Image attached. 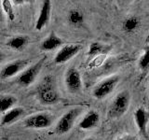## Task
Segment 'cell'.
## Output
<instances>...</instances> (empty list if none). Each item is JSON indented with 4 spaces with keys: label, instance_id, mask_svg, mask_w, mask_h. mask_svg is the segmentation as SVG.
Instances as JSON below:
<instances>
[{
    "label": "cell",
    "instance_id": "cell-18",
    "mask_svg": "<svg viewBox=\"0 0 149 140\" xmlns=\"http://www.w3.org/2000/svg\"><path fill=\"white\" fill-rule=\"evenodd\" d=\"M141 25V21L140 19L136 16H130L126 18L123 23H122V28L123 31L130 34V33H133L136 31L138 28Z\"/></svg>",
    "mask_w": 149,
    "mask_h": 140
},
{
    "label": "cell",
    "instance_id": "cell-25",
    "mask_svg": "<svg viewBox=\"0 0 149 140\" xmlns=\"http://www.w3.org/2000/svg\"><path fill=\"white\" fill-rule=\"evenodd\" d=\"M3 61H4V55L2 53H0V64H1Z\"/></svg>",
    "mask_w": 149,
    "mask_h": 140
},
{
    "label": "cell",
    "instance_id": "cell-3",
    "mask_svg": "<svg viewBox=\"0 0 149 140\" xmlns=\"http://www.w3.org/2000/svg\"><path fill=\"white\" fill-rule=\"evenodd\" d=\"M82 107H74L64 113L58 120L55 126V133L58 134H64L73 128L77 119L82 113Z\"/></svg>",
    "mask_w": 149,
    "mask_h": 140
},
{
    "label": "cell",
    "instance_id": "cell-8",
    "mask_svg": "<svg viewBox=\"0 0 149 140\" xmlns=\"http://www.w3.org/2000/svg\"><path fill=\"white\" fill-rule=\"evenodd\" d=\"M65 86L67 90L72 93H77L82 89V78L79 71L74 67L69 68L64 78Z\"/></svg>",
    "mask_w": 149,
    "mask_h": 140
},
{
    "label": "cell",
    "instance_id": "cell-23",
    "mask_svg": "<svg viewBox=\"0 0 149 140\" xmlns=\"http://www.w3.org/2000/svg\"><path fill=\"white\" fill-rule=\"evenodd\" d=\"M3 21V9L1 6V1H0V22Z\"/></svg>",
    "mask_w": 149,
    "mask_h": 140
},
{
    "label": "cell",
    "instance_id": "cell-16",
    "mask_svg": "<svg viewBox=\"0 0 149 140\" xmlns=\"http://www.w3.org/2000/svg\"><path fill=\"white\" fill-rule=\"evenodd\" d=\"M67 20L69 24L72 25L73 27H80L84 23L85 17H84V14L82 11H80L79 9L74 8L68 12Z\"/></svg>",
    "mask_w": 149,
    "mask_h": 140
},
{
    "label": "cell",
    "instance_id": "cell-24",
    "mask_svg": "<svg viewBox=\"0 0 149 140\" xmlns=\"http://www.w3.org/2000/svg\"><path fill=\"white\" fill-rule=\"evenodd\" d=\"M13 3H15V5H21V4H24V1L23 0H15V1H13Z\"/></svg>",
    "mask_w": 149,
    "mask_h": 140
},
{
    "label": "cell",
    "instance_id": "cell-1",
    "mask_svg": "<svg viewBox=\"0 0 149 140\" xmlns=\"http://www.w3.org/2000/svg\"><path fill=\"white\" fill-rule=\"evenodd\" d=\"M37 98L43 105H54L59 102L60 94L56 83L51 76H47L37 88Z\"/></svg>",
    "mask_w": 149,
    "mask_h": 140
},
{
    "label": "cell",
    "instance_id": "cell-17",
    "mask_svg": "<svg viewBox=\"0 0 149 140\" xmlns=\"http://www.w3.org/2000/svg\"><path fill=\"white\" fill-rule=\"evenodd\" d=\"M17 103V98L11 94H4L0 96V113H6L14 107Z\"/></svg>",
    "mask_w": 149,
    "mask_h": 140
},
{
    "label": "cell",
    "instance_id": "cell-6",
    "mask_svg": "<svg viewBox=\"0 0 149 140\" xmlns=\"http://www.w3.org/2000/svg\"><path fill=\"white\" fill-rule=\"evenodd\" d=\"M53 123V116L48 112H40L27 117L24 120V126L30 129H45Z\"/></svg>",
    "mask_w": 149,
    "mask_h": 140
},
{
    "label": "cell",
    "instance_id": "cell-5",
    "mask_svg": "<svg viewBox=\"0 0 149 140\" xmlns=\"http://www.w3.org/2000/svg\"><path fill=\"white\" fill-rule=\"evenodd\" d=\"M119 82V76H111L98 83L92 91V94L96 99L101 100L108 96L115 90Z\"/></svg>",
    "mask_w": 149,
    "mask_h": 140
},
{
    "label": "cell",
    "instance_id": "cell-10",
    "mask_svg": "<svg viewBox=\"0 0 149 140\" xmlns=\"http://www.w3.org/2000/svg\"><path fill=\"white\" fill-rule=\"evenodd\" d=\"M51 15V2L49 0H45L42 2V6L40 8L39 15L37 17L36 22V29L37 31L42 30L43 28L48 24Z\"/></svg>",
    "mask_w": 149,
    "mask_h": 140
},
{
    "label": "cell",
    "instance_id": "cell-15",
    "mask_svg": "<svg viewBox=\"0 0 149 140\" xmlns=\"http://www.w3.org/2000/svg\"><path fill=\"white\" fill-rule=\"evenodd\" d=\"M29 42V38L26 36H17L8 39L7 46L14 50H22L26 47Z\"/></svg>",
    "mask_w": 149,
    "mask_h": 140
},
{
    "label": "cell",
    "instance_id": "cell-14",
    "mask_svg": "<svg viewBox=\"0 0 149 140\" xmlns=\"http://www.w3.org/2000/svg\"><path fill=\"white\" fill-rule=\"evenodd\" d=\"M25 114V110L22 107H13V108L7 111L2 117V125H10L18 120Z\"/></svg>",
    "mask_w": 149,
    "mask_h": 140
},
{
    "label": "cell",
    "instance_id": "cell-13",
    "mask_svg": "<svg viewBox=\"0 0 149 140\" xmlns=\"http://www.w3.org/2000/svg\"><path fill=\"white\" fill-rule=\"evenodd\" d=\"M62 45H63V40L61 39L55 33L52 32L41 42L40 49L45 51H50V50L60 48Z\"/></svg>",
    "mask_w": 149,
    "mask_h": 140
},
{
    "label": "cell",
    "instance_id": "cell-21",
    "mask_svg": "<svg viewBox=\"0 0 149 140\" xmlns=\"http://www.w3.org/2000/svg\"><path fill=\"white\" fill-rule=\"evenodd\" d=\"M105 51L104 46L99 43V42H92L88 47V56H97Z\"/></svg>",
    "mask_w": 149,
    "mask_h": 140
},
{
    "label": "cell",
    "instance_id": "cell-19",
    "mask_svg": "<svg viewBox=\"0 0 149 140\" xmlns=\"http://www.w3.org/2000/svg\"><path fill=\"white\" fill-rule=\"evenodd\" d=\"M1 6H2L3 12H5V14H6L7 17L8 18V20L11 22L15 20L16 16H15V12H14L11 1H8V0H2Z\"/></svg>",
    "mask_w": 149,
    "mask_h": 140
},
{
    "label": "cell",
    "instance_id": "cell-20",
    "mask_svg": "<svg viewBox=\"0 0 149 140\" xmlns=\"http://www.w3.org/2000/svg\"><path fill=\"white\" fill-rule=\"evenodd\" d=\"M139 67L143 72L149 70V47L144 49L143 53L139 60Z\"/></svg>",
    "mask_w": 149,
    "mask_h": 140
},
{
    "label": "cell",
    "instance_id": "cell-26",
    "mask_svg": "<svg viewBox=\"0 0 149 140\" xmlns=\"http://www.w3.org/2000/svg\"><path fill=\"white\" fill-rule=\"evenodd\" d=\"M84 140H97V139H95L94 137H88V138L84 139Z\"/></svg>",
    "mask_w": 149,
    "mask_h": 140
},
{
    "label": "cell",
    "instance_id": "cell-4",
    "mask_svg": "<svg viewBox=\"0 0 149 140\" xmlns=\"http://www.w3.org/2000/svg\"><path fill=\"white\" fill-rule=\"evenodd\" d=\"M45 58L40 59L38 62H36L35 64L30 65L29 67L25 68L22 74L20 75V77L17 79V83L22 87H29L31 84L35 82L36 78L38 77V75L40 74L42 67H43Z\"/></svg>",
    "mask_w": 149,
    "mask_h": 140
},
{
    "label": "cell",
    "instance_id": "cell-7",
    "mask_svg": "<svg viewBox=\"0 0 149 140\" xmlns=\"http://www.w3.org/2000/svg\"><path fill=\"white\" fill-rule=\"evenodd\" d=\"M83 48L81 44H67L63 46L56 53L54 58V63L57 64H62L68 62L74 58Z\"/></svg>",
    "mask_w": 149,
    "mask_h": 140
},
{
    "label": "cell",
    "instance_id": "cell-22",
    "mask_svg": "<svg viewBox=\"0 0 149 140\" xmlns=\"http://www.w3.org/2000/svg\"><path fill=\"white\" fill-rule=\"evenodd\" d=\"M118 140H135V137L132 135H122Z\"/></svg>",
    "mask_w": 149,
    "mask_h": 140
},
{
    "label": "cell",
    "instance_id": "cell-11",
    "mask_svg": "<svg viewBox=\"0 0 149 140\" xmlns=\"http://www.w3.org/2000/svg\"><path fill=\"white\" fill-rule=\"evenodd\" d=\"M100 123V115L96 110H90L80 120L78 126L81 130H91L98 126Z\"/></svg>",
    "mask_w": 149,
    "mask_h": 140
},
{
    "label": "cell",
    "instance_id": "cell-2",
    "mask_svg": "<svg viewBox=\"0 0 149 140\" xmlns=\"http://www.w3.org/2000/svg\"><path fill=\"white\" fill-rule=\"evenodd\" d=\"M130 104V94L128 91H122L116 95L108 106L107 116L110 119L120 118L127 112Z\"/></svg>",
    "mask_w": 149,
    "mask_h": 140
},
{
    "label": "cell",
    "instance_id": "cell-9",
    "mask_svg": "<svg viewBox=\"0 0 149 140\" xmlns=\"http://www.w3.org/2000/svg\"><path fill=\"white\" fill-rule=\"evenodd\" d=\"M30 63L29 60H17L5 65L0 72V77L4 79L9 78L11 77L16 76L22 70L25 69V67Z\"/></svg>",
    "mask_w": 149,
    "mask_h": 140
},
{
    "label": "cell",
    "instance_id": "cell-12",
    "mask_svg": "<svg viewBox=\"0 0 149 140\" xmlns=\"http://www.w3.org/2000/svg\"><path fill=\"white\" fill-rule=\"evenodd\" d=\"M149 120V113L148 112L141 107V108H138L135 110L134 112V120L135 123H136L137 128L139 131L141 132L142 134H143L144 136L147 137V123Z\"/></svg>",
    "mask_w": 149,
    "mask_h": 140
}]
</instances>
